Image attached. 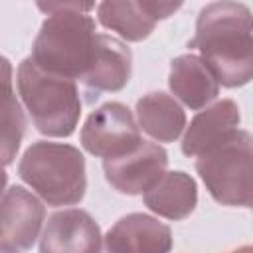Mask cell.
I'll use <instances>...</instances> for the list:
<instances>
[{"instance_id":"6da1fadb","label":"cell","mask_w":253,"mask_h":253,"mask_svg":"<svg viewBox=\"0 0 253 253\" xmlns=\"http://www.w3.org/2000/svg\"><path fill=\"white\" fill-rule=\"evenodd\" d=\"M190 47L215 77L217 85L241 87L253 75L251 12L241 2H213L202 8Z\"/></svg>"},{"instance_id":"7a4b0ae2","label":"cell","mask_w":253,"mask_h":253,"mask_svg":"<svg viewBox=\"0 0 253 253\" xmlns=\"http://www.w3.org/2000/svg\"><path fill=\"white\" fill-rule=\"evenodd\" d=\"M49 18L42 24L30 59L43 71L65 77L83 79L91 69L97 49L99 34L95 22L87 16L93 4H38Z\"/></svg>"},{"instance_id":"3957f363","label":"cell","mask_w":253,"mask_h":253,"mask_svg":"<svg viewBox=\"0 0 253 253\" xmlns=\"http://www.w3.org/2000/svg\"><path fill=\"white\" fill-rule=\"evenodd\" d=\"M18 172L49 206H71L85 196V158L71 144H32L24 152Z\"/></svg>"},{"instance_id":"277c9868","label":"cell","mask_w":253,"mask_h":253,"mask_svg":"<svg viewBox=\"0 0 253 253\" xmlns=\"http://www.w3.org/2000/svg\"><path fill=\"white\" fill-rule=\"evenodd\" d=\"M18 91L40 132L69 136L75 130L81 113L75 81L47 73L26 57L18 67Z\"/></svg>"},{"instance_id":"5b68a950","label":"cell","mask_w":253,"mask_h":253,"mask_svg":"<svg viewBox=\"0 0 253 253\" xmlns=\"http://www.w3.org/2000/svg\"><path fill=\"white\" fill-rule=\"evenodd\" d=\"M251 158V134L237 128L225 142L200 154L196 170L215 202L249 208L253 200Z\"/></svg>"},{"instance_id":"8992f818","label":"cell","mask_w":253,"mask_h":253,"mask_svg":"<svg viewBox=\"0 0 253 253\" xmlns=\"http://www.w3.org/2000/svg\"><path fill=\"white\" fill-rule=\"evenodd\" d=\"M81 144L101 158H117L140 144L138 125L123 103H105L89 115L81 128Z\"/></svg>"},{"instance_id":"52a82bcc","label":"cell","mask_w":253,"mask_h":253,"mask_svg":"<svg viewBox=\"0 0 253 253\" xmlns=\"http://www.w3.org/2000/svg\"><path fill=\"white\" fill-rule=\"evenodd\" d=\"M168 164V154L156 142L140 140L130 152L103 162L107 182L121 194H144L162 176Z\"/></svg>"},{"instance_id":"ba28073f","label":"cell","mask_w":253,"mask_h":253,"mask_svg":"<svg viewBox=\"0 0 253 253\" xmlns=\"http://www.w3.org/2000/svg\"><path fill=\"white\" fill-rule=\"evenodd\" d=\"M42 202L22 186H12L0 196V243L30 249L43 221Z\"/></svg>"},{"instance_id":"9c48e42d","label":"cell","mask_w":253,"mask_h":253,"mask_svg":"<svg viewBox=\"0 0 253 253\" xmlns=\"http://www.w3.org/2000/svg\"><path fill=\"white\" fill-rule=\"evenodd\" d=\"M170 247L168 225L146 213H128L101 239L99 253H168Z\"/></svg>"},{"instance_id":"30bf717a","label":"cell","mask_w":253,"mask_h":253,"mask_svg":"<svg viewBox=\"0 0 253 253\" xmlns=\"http://www.w3.org/2000/svg\"><path fill=\"white\" fill-rule=\"evenodd\" d=\"M101 231L83 210H63L47 219L40 239V253H99Z\"/></svg>"},{"instance_id":"8fae6325","label":"cell","mask_w":253,"mask_h":253,"mask_svg":"<svg viewBox=\"0 0 253 253\" xmlns=\"http://www.w3.org/2000/svg\"><path fill=\"white\" fill-rule=\"evenodd\" d=\"M130 63L132 55L130 49L119 42L117 38L99 34V49L97 57L87 71V75L81 79L87 101L93 103L103 93H113L123 89L128 83L130 77Z\"/></svg>"},{"instance_id":"7c38bea8","label":"cell","mask_w":253,"mask_h":253,"mask_svg":"<svg viewBox=\"0 0 253 253\" xmlns=\"http://www.w3.org/2000/svg\"><path fill=\"white\" fill-rule=\"evenodd\" d=\"M239 125V107L231 99H223L210 109L196 115L184 134L182 152L186 156H200L225 142Z\"/></svg>"},{"instance_id":"4fadbf2b","label":"cell","mask_w":253,"mask_h":253,"mask_svg":"<svg viewBox=\"0 0 253 253\" xmlns=\"http://www.w3.org/2000/svg\"><path fill=\"white\" fill-rule=\"evenodd\" d=\"M168 83L172 93L190 109H202L217 97L219 85L198 55H180L170 65Z\"/></svg>"},{"instance_id":"5bb4252c","label":"cell","mask_w":253,"mask_h":253,"mask_svg":"<svg viewBox=\"0 0 253 253\" xmlns=\"http://www.w3.org/2000/svg\"><path fill=\"white\" fill-rule=\"evenodd\" d=\"M196 182L186 172H164V176L144 192V204L168 219H184L196 208Z\"/></svg>"},{"instance_id":"9a60e30c","label":"cell","mask_w":253,"mask_h":253,"mask_svg":"<svg viewBox=\"0 0 253 253\" xmlns=\"http://www.w3.org/2000/svg\"><path fill=\"white\" fill-rule=\"evenodd\" d=\"M138 126L158 142H172L186 126L182 107L166 93H148L136 103Z\"/></svg>"},{"instance_id":"2e32d148","label":"cell","mask_w":253,"mask_h":253,"mask_svg":"<svg viewBox=\"0 0 253 253\" xmlns=\"http://www.w3.org/2000/svg\"><path fill=\"white\" fill-rule=\"evenodd\" d=\"M24 128L26 117L12 89V65L0 55V168L14 160Z\"/></svg>"},{"instance_id":"e0dca14e","label":"cell","mask_w":253,"mask_h":253,"mask_svg":"<svg viewBox=\"0 0 253 253\" xmlns=\"http://www.w3.org/2000/svg\"><path fill=\"white\" fill-rule=\"evenodd\" d=\"M103 26L115 30L128 42H140L156 26V20L146 12L142 2H103L97 8Z\"/></svg>"},{"instance_id":"ac0fdd59","label":"cell","mask_w":253,"mask_h":253,"mask_svg":"<svg viewBox=\"0 0 253 253\" xmlns=\"http://www.w3.org/2000/svg\"><path fill=\"white\" fill-rule=\"evenodd\" d=\"M4 186H6V172L0 168V196H2V192H4Z\"/></svg>"},{"instance_id":"d6986e66","label":"cell","mask_w":253,"mask_h":253,"mask_svg":"<svg viewBox=\"0 0 253 253\" xmlns=\"http://www.w3.org/2000/svg\"><path fill=\"white\" fill-rule=\"evenodd\" d=\"M0 253H20V251L14 249V247H8V245H2L0 243Z\"/></svg>"},{"instance_id":"ffe728a7","label":"cell","mask_w":253,"mask_h":253,"mask_svg":"<svg viewBox=\"0 0 253 253\" xmlns=\"http://www.w3.org/2000/svg\"><path fill=\"white\" fill-rule=\"evenodd\" d=\"M231 253H253V249H251L249 245H245V247H239V249H235V251H231Z\"/></svg>"}]
</instances>
